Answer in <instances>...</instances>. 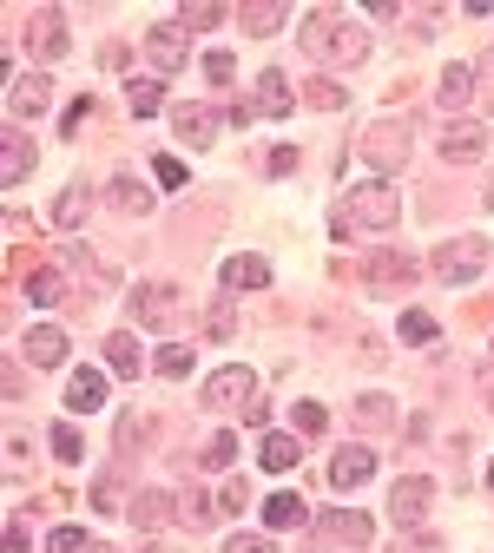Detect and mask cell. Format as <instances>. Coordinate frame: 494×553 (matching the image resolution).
Segmentation results:
<instances>
[{
  "instance_id": "6da1fadb",
  "label": "cell",
  "mask_w": 494,
  "mask_h": 553,
  "mask_svg": "<svg viewBox=\"0 0 494 553\" xmlns=\"http://www.w3.org/2000/svg\"><path fill=\"white\" fill-rule=\"evenodd\" d=\"M396 218H402V198H396V185H383V178H363V185L343 191V224H363V231H389Z\"/></svg>"
},
{
  "instance_id": "7a4b0ae2",
  "label": "cell",
  "mask_w": 494,
  "mask_h": 553,
  "mask_svg": "<svg viewBox=\"0 0 494 553\" xmlns=\"http://www.w3.org/2000/svg\"><path fill=\"white\" fill-rule=\"evenodd\" d=\"M303 47L317 53V60H363V33L350 27V20L343 14H330V7H323V14H310V27H303Z\"/></svg>"
},
{
  "instance_id": "3957f363",
  "label": "cell",
  "mask_w": 494,
  "mask_h": 553,
  "mask_svg": "<svg viewBox=\"0 0 494 553\" xmlns=\"http://www.w3.org/2000/svg\"><path fill=\"white\" fill-rule=\"evenodd\" d=\"M481 264H488V244H481V237H455V244L435 251V277H442V284H475Z\"/></svg>"
},
{
  "instance_id": "277c9868",
  "label": "cell",
  "mask_w": 494,
  "mask_h": 553,
  "mask_svg": "<svg viewBox=\"0 0 494 553\" xmlns=\"http://www.w3.org/2000/svg\"><path fill=\"white\" fill-rule=\"evenodd\" d=\"M198 395H205V409H251V402H257V376H251V369H218V376H205V389H198Z\"/></svg>"
},
{
  "instance_id": "5b68a950",
  "label": "cell",
  "mask_w": 494,
  "mask_h": 553,
  "mask_svg": "<svg viewBox=\"0 0 494 553\" xmlns=\"http://www.w3.org/2000/svg\"><path fill=\"white\" fill-rule=\"evenodd\" d=\"M429 501H435V481H422V474L396 481V494H389V514H396V527H402V534L429 521Z\"/></svg>"
},
{
  "instance_id": "8992f818",
  "label": "cell",
  "mask_w": 494,
  "mask_h": 553,
  "mask_svg": "<svg viewBox=\"0 0 494 553\" xmlns=\"http://www.w3.org/2000/svg\"><path fill=\"white\" fill-rule=\"evenodd\" d=\"M363 158L376 165V172H402V165H409V132H402L396 119H383V126L363 139Z\"/></svg>"
},
{
  "instance_id": "52a82bcc",
  "label": "cell",
  "mask_w": 494,
  "mask_h": 553,
  "mask_svg": "<svg viewBox=\"0 0 494 553\" xmlns=\"http://www.w3.org/2000/svg\"><path fill=\"white\" fill-rule=\"evenodd\" d=\"M47 106H53V79H47V73L7 79V119H40Z\"/></svg>"
},
{
  "instance_id": "ba28073f",
  "label": "cell",
  "mask_w": 494,
  "mask_h": 553,
  "mask_svg": "<svg viewBox=\"0 0 494 553\" xmlns=\"http://www.w3.org/2000/svg\"><path fill=\"white\" fill-rule=\"evenodd\" d=\"M145 53H152L159 73H178L185 66V20H159V27L145 33Z\"/></svg>"
},
{
  "instance_id": "9c48e42d",
  "label": "cell",
  "mask_w": 494,
  "mask_h": 553,
  "mask_svg": "<svg viewBox=\"0 0 494 553\" xmlns=\"http://www.w3.org/2000/svg\"><path fill=\"white\" fill-rule=\"evenodd\" d=\"M33 60H40V73H47L53 60H60L66 53V33H60V7H40V14H33Z\"/></svg>"
},
{
  "instance_id": "30bf717a",
  "label": "cell",
  "mask_w": 494,
  "mask_h": 553,
  "mask_svg": "<svg viewBox=\"0 0 494 553\" xmlns=\"http://www.w3.org/2000/svg\"><path fill=\"white\" fill-rule=\"evenodd\" d=\"M66 409L73 415L106 409V369H73V382H66Z\"/></svg>"
},
{
  "instance_id": "8fae6325",
  "label": "cell",
  "mask_w": 494,
  "mask_h": 553,
  "mask_svg": "<svg viewBox=\"0 0 494 553\" xmlns=\"http://www.w3.org/2000/svg\"><path fill=\"white\" fill-rule=\"evenodd\" d=\"M369 474H376V455H369V448H343V455L330 461V488L350 494V488H363Z\"/></svg>"
},
{
  "instance_id": "7c38bea8",
  "label": "cell",
  "mask_w": 494,
  "mask_h": 553,
  "mask_svg": "<svg viewBox=\"0 0 494 553\" xmlns=\"http://www.w3.org/2000/svg\"><path fill=\"white\" fill-rule=\"evenodd\" d=\"M317 534L323 540H350V547H369V521H363V514H350V507H330V514L317 521Z\"/></svg>"
},
{
  "instance_id": "4fadbf2b",
  "label": "cell",
  "mask_w": 494,
  "mask_h": 553,
  "mask_svg": "<svg viewBox=\"0 0 494 553\" xmlns=\"http://www.w3.org/2000/svg\"><path fill=\"white\" fill-rule=\"evenodd\" d=\"M20 356H27L33 369H60L66 363V336L60 330H33L27 343H20Z\"/></svg>"
},
{
  "instance_id": "5bb4252c",
  "label": "cell",
  "mask_w": 494,
  "mask_h": 553,
  "mask_svg": "<svg viewBox=\"0 0 494 553\" xmlns=\"http://www.w3.org/2000/svg\"><path fill=\"white\" fill-rule=\"evenodd\" d=\"M264 284H271L264 257H224V290H264Z\"/></svg>"
},
{
  "instance_id": "9a60e30c",
  "label": "cell",
  "mask_w": 494,
  "mask_h": 553,
  "mask_svg": "<svg viewBox=\"0 0 494 553\" xmlns=\"http://www.w3.org/2000/svg\"><path fill=\"white\" fill-rule=\"evenodd\" d=\"M409 277H415V264L402 251H376L369 257V284L376 290H396V284H409Z\"/></svg>"
},
{
  "instance_id": "2e32d148",
  "label": "cell",
  "mask_w": 494,
  "mask_h": 553,
  "mask_svg": "<svg viewBox=\"0 0 494 553\" xmlns=\"http://www.w3.org/2000/svg\"><path fill=\"white\" fill-rule=\"evenodd\" d=\"M257 461L271 474H290L303 461V448H297V435H264V442H257Z\"/></svg>"
},
{
  "instance_id": "e0dca14e",
  "label": "cell",
  "mask_w": 494,
  "mask_h": 553,
  "mask_svg": "<svg viewBox=\"0 0 494 553\" xmlns=\"http://www.w3.org/2000/svg\"><path fill=\"white\" fill-rule=\"evenodd\" d=\"M290 106H297V93H290V79H284V73H264V79H257V112L284 119Z\"/></svg>"
},
{
  "instance_id": "ac0fdd59",
  "label": "cell",
  "mask_w": 494,
  "mask_h": 553,
  "mask_svg": "<svg viewBox=\"0 0 494 553\" xmlns=\"http://www.w3.org/2000/svg\"><path fill=\"white\" fill-rule=\"evenodd\" d=\"M172 126H178V139L205 145L211 132H218V112H205V106H178V112H172Z\"/></svg>"
},
{
  "instance_id": "d6986e66",
  "label": "cell",
  "mask_w": 494,
  "mask_h": 553,
  "mask_svg": "<svg viewBox=\"0 0 494 553\" xmlns=\"http://www.w3.org/2000/svg\"><path fill=\"white\" fill-rule=\"evenodd\" d=\"M303 514H310L303 494H271V501H264V527H277V534H284V527H303Z\"/></svg>"
},
{
  "instance_id": "ffe728a7",
  "label": "cell",
  "mask_w": 494,
  "mask_h": 553,
  "mask_svg": "<svg viewBox=\"0 0 494 553\" xmlns=\"http://www.w3.org/2000/svg\"><path fill=\"white\" fill-rule=\"evenodd\" d=\"M27 172H33V139L7 132V158H0V178H7V185H20Z\"/></svg>"
},
{
  "instance_id": "44dd1931",
  "label": "cell",
  "mask_w": 494,
  "mask_h": 553,
  "mask_svg": "<svg viewBox=\"0 0 494 553\" xmlns=\"http://www.w3.org/2000/svg\"><path fill=\"white\" fill-rule=\"evenodd\" d=\"M132 316H139V323H165V316H172V290H165V284L132 290Z\"/></svg>"
},
{
  "instance_id": "7402d4cb",
  "label": "cell",
  "mask_w": 494,
  "mask_h": 553,
  "mask_svg": "<svg viewBox=\"0 0 494 553\" xmlns=\"http://www.w3.org/2000/svg\"><path fill=\"white\" fill-rule=\"evenodd\" d=\"M475 152H481V132L475 126H448L442 132V158H448V165H468Z\"/></svg>"
},
{
  "instance_id": "603a6c76",
  "label": "cell",
  "mask_w": 494,
  "mask_h": 553,
  "mask_svg": "<svg viewBox=\"0 0 494 553\" xmlns=\"http://www.w3.org/2000/svg\"><path fill=\"white\" fill-rule=\"evenodd\" d=\"M106 369H112V376H139V343H132L126 330L106 336Z\"/></svg>"
},
{
  "instance_id": "cb8c5ba5",
  "label": "cell",
  "mask_w": 494,
  "mask_h": 553,
  "mask_svg": "<svg viewBox=\"0 0 494 553\" xmlns=\"http://www.w3.org/2000/svg\"><path fill=\"white\" fill-rule=\"evenodd\" d=\"M60 297H66L60 270H33V277H27V303H33V310H53Z\"/></svg>"
},
{
  "instance_id": "d4e9b609",
  "label": "cell",
  "mask_w": 494,
  "mask_h": 553,
  "mask_svg": "<svg viewBox=\"0 0 494 553\" xmlns=\"http://www.w3.org/2000/svg\"><path fill=\"white\" fill-rule=\"evenodd\" d=\"M112 205L126 211V218H139V211H152V191L139 178H112Z\"/></svg>"
},
{
  "instance_id": "484cf974",
  "label": "cell",
  "mask_w": 494,
  "mask_h": 553,
  "mask_svg": "<svg viewBox=\"0 0 494 553\" xmlns=\"http://www.w3.org/2000/svg\"><path fill=\"white\" fill-rule=\"evenodd\" d=\"M475 99V66H448L442 73V106H468Z\"/></svg>"
},
{
  "instance_id": "4316f807",
  "label": "cell",
  "mask_w": 494,
  "mask_h": 553,
  "mask_svg": "<svg viewBox=\"0 0 494 553\" xmlns=\"http://www.w3.org/2000/svg\"><path fill=\"white\" fill-rule=\"evenodd\" d=\"M165 507H172L165 494H139V501H132V527H139V534H159V527H165Z\"/></svg>"
},
{
  "instance_id": "83f0119b",
  "label": "cell",
  "mask_w": 494,
  "mask_h": 553,
  "mask_svg": "<svg viewBox=\"0 0 494 553\" xmlns=\"http://www.w3.org/2000/svg\"><path fill=\"white\" fill-rule=\"evenodd\" d=\"M244 27H251V33H277V27H284V20H290V7H284V0H264V7H244Z\"/></svg>"
},
{
  "instance_id": "f1b7e54d",
  "label": "cell",
  "mask_w": 494,
  "mask_h": 553,
  "mask_svg": "<svg viewBox=\"0 0 494 553\" xmlns=\"http://www.w3.org/2000/svg\"><path fill=\"white\" fill-rule=\"evenodd\" d=\"M126 106L139 112V119H152V112L165 106V93H159V86H152V79H132V86H126Z\"/></svg>"
},
{
  "instance_id": "f546056e",
  "label": "cell",
  "mask_w": 494,
  "mask_h": 553,
  "mask_svg": "<svg viewBox=\"0 0 494 553\" xmlns=\"http://www.w3.org/2000/svg\"><path fill=\"white\" fill-rule=\"evenodd\" d=\"M198 461H205V468H231V461H238V435H211V442H205V455H198Z\"/></svg>"
},
{
  "instance_id": "4dcf8cb0",
  "label": "cell",
  "mask_w": 494,
  "mask_h": 553,
  "mask_svg": "<svg viewBox=\"0 0 494 553\" xmlns=\"http://www.w3.org/2000/svg\"><path fill=\"white\" fill-rule=\"evenodd\" d=\"M178 521H185V527H198V534H205V527L218 521V507H211L205 494H185V507H178Z\"/></svg>"
},
{
  "instance_id": "1f68e13d",
  "label": "cell",
  "mask_w": 494,
  "mask_h": 553,
  "mask_svg": "<svg viewBox=\"0 0 494 553\" xmlns=\"http://www.w3.org/2000/svg\"><path fill=\"white\" fill-rule=\"evenodd\" d=\"M303 99H310V106H323V112H336V106H343L350 93H343L336 79H310V86H303Z\"/></svg>"
},
{
  "instance_id": "d6a6232c",
  "label": "cell",
  "mask_w": 494,
  "mask_h": 553,
  "mask_svg": "<svg viewBox=\"0 0 494 553\" xmlns=\"http://www.w3.org/2000/svg\"><path fill=\"white\" fill-rule=\"evenodd\" d=\"M402 343H435V316H422V310H402Z\"/></svg>"
},
{
  "instance_id": "836d02e7",
  "label": "cell",
  "mask_w": 494,
  "mask_h": 553,
  "mask_svg": "<svg viewBox=\"0 0 494 553\" xmlns=\"http://www.w3.org/2000/svg\"><path fill=\"white\" fill-rule=\"evenodd\" d=\"M53 455H60V461H80L86 455V442H80V428H73V422H53Z\"/></svg>"
},
{
  "instance_id": "e575fe53",
  "label": "cell",
  "mask_w": 494,
  "mask_h": 553,
  "mask_svg": "<svg viewBox=\"0 0 494 553\" xmlns=\"http://www.w3.org/2000/svg\"><path fill=\"white\" fill-rule=\"evenodd\" d=\"M86 211H93V198H86V191L73 185V191H60V205H53V218H60V224H80Z\"/></svg>"
},
{
  "instance_id": "d590c367",
  "label": "cell",
  "mask_w": 494,
  "mask_h": 553,
  "mask_svg": "<svg viewBox=\"0 0 494 553\" xmlns=\"http://www.w3.org/2000/svg\"><path fill=\"white\" fill-rule=\"evenodd\" d=\"M290 422H297V435H323V428H330V415H323L317 402H297V409H290Z\"/></svg>"
},
{
  "instance_id": "8d00e7d4",
  "label": "cell",
  "mask_w": 494,
  "mask_h": 553,
  "mask_svg": "<svg viewBox=\"0 0 494 553\" xmlns=\"http://www.w3.org/2000/svg\"><path fill=\"white\" fill-rule=\"evenodd\" d=\"M47 553H86V527H53Z\"/></svg>"
},
{
  "instance_id": "74e56055",
  "label": "cell",
  "mask_w": 494,
  "mask_h": 553,
  "mask_svg": "<svg viewBox=\"0 0 494 553\" xmlns=\"http://www.w3.org/2000/svg\"><path fill=\"white\" fill-rule=\"evenodd\" d=\"M185 369H192V349H185V343H165L159 349V376H185Z\"/></svg>"
},
{
  "instance_id": "f35d334b",
  "label": "cell",
  "mask_w": 494,
  "mask_h": 553,
  "mask_svg": "<svg viewBox=\"0 0 494 553\" xmlns=\"http://www.w3.org/2000/svg\"><path fill=\"white\" fill-rule=\"evenodd\" d=\"M224 553H277V547H271V534H231Z\"/></svg>"
},
{
  "instance_id": "ab89813d",
  "label": "cell",
  "mask_w": 494,
  "mask_h": 553,
  "mask_svg": "<svg viewBox=\"0 0 494 553\" xmlns=\"http://www.w3.org/2000/svg\"><path fill=\"white\" fill-rule=\"evenodd\" d=\"M152 178H159V185H185V165H178V158H152Z\"/></svg>"
},
{
  "instance_id": "60d3db41",
  "label": "cell",
  "mask_w": 494,
  "mask_h": 553,
  "mask_svg": "<svg viewBox=\"0 0 494 553\" xmlns=\"http://www.w3.org/2000/svg\"><path fill=\"white\" fill-rule=\"evenodd\" d=\"M178 20H185V27H218V20H224V7H211V0H205V7H185Z\"/></svg>"
},
{
  "instance_id": "b9f144b4",
  "label": "cell",
  "mask_w": 494,
  "mask_h": 553,
  "mask_svg": "<svg viewBox=\"0 0 494 553\" xmlns=\"http://www.w3.org/2000/svg\"><path fill=\"white\" fill-rule=\"evenodd\" d=\"M231 73H238V60H231V53H205V79H218V86H224Z\"/></svg>"
},
{
  "instance_id": "7bdbcfd3",
  "label": "cell",
  "mask_w": 494,
  "mask_h": 553,
  "mask_svg": "<svg viewBox=\"0 0 494 553\" xmlns=\"http://www.w3.org/2000/svg\"><path fill=\"white\" fill-rule=\"evenodd\" d=\"M211 336H218V343L231 336V303H218V310H211Z\"/></svg>"
},
{
  "instance_id": "ee69618b",
  "label": "cell",
  "mask_w": 494,
  "mask_h": 553,
  "mask_svg": "<svg viewBox=\"0 0 494 553\" xmlns=\"http://www.w3.org/2000/svg\"><path fill=\"white\" fill-rule=\"evenodd\" d=\"M7 553H27V534H20V521L7 527Z\"/></svg>"
},
{
  "instance_id": "f6af8a7d",
  "label": "cell",
  "mask_w": 494,
  "mask_h": 553,
  "mask_svg": "<svg viewBox=\"0 0 494 553\" xmlns=\"http://www.w3.org/2000/svg\"><path fill=\"white\" fill-rule=\"evenodd\" d=\"M402 553H442V547H435V540H422V547H402Z\"/></svg>"
},
{
  "instance_id": "bcb514c9",
  "label": "cell",
  "mask_w": 494,
  "mask_h": 553,
  "mask_svg": "<svg viewBox=\"0 0 494 553\" xmlns=\"http://www.w3.org/2000/svg\"><path fill=\"white\" fill-rule=\"evenodd\" d=\"M488 211H494V185H488Z\"/></svg>"
},
{
  "instance_id": "7dc6e473",
  "label": "cell",
  "mask_w": 494,
  "mask_h": 553,
  "mask_svg": "<svg viewBox=\"0 0 494 553\" xmlns=\"http://www.w3.org/2000/svg\"><path fill=\"white\" fill-rule=\"evenodd\" d=\"M488 488H494V468H488Z\"/></svg>"
}]
</instances>
